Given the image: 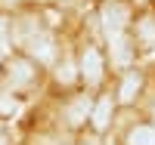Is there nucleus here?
Returning a JSON list of instances; mask_svg holds the SVG:
<instances>
[{
  "label": "nucleus",
  "instance_id": "obj_1",
  "mask_svg": "<svg viewBox=\"0 0 155 145\" xmlns=\"http://www.w3.org/2000/svg\"><path fill=\"white\" fill-rule=\"evenodd\" d=\"M34 80H37L34 59H28V56H9L3 62V84H6V90L19 93V90L34 87Z\"/></svg>",
  "mask_w": 155,
  "mask_h": 145
},
{
  "label": "nucleus",
  "instance_id": "obj_2",
  "mask_svg": "<svg viewBox=\"0 0 155 145\" xmlns=\"http://www.w3.org/2000/svg\"><path fill=\"white\" fill-rule=\"evenodd\" d=\"M22 46H25V56L34 59L37 65H50V62H56V40H53V34H50L47 28H41L34 37H28Z\"/></svg>",
  "mask_w": 155,
  "mask_h": 145
},
{
  "label": "nucleus",
  "instance_id": "obj_3",
  "mask_svg": "<svg viewBox=\"0 0 155 145\" xmlns=\"http://www.w3.org/2000/svg\"><path fill=\"white\" fill-rule=\"evenodd\" d=\"M99 22H102L106 37H112V34H124L127 22H130V9H127V3L109 0V3H102V9H99Z\"/></svg>",
  "mask_w": 155,
  "mask_h": 145
},
{
  "label": "nucleus",
  "instance_id": "obj_4",
  "mask_svg": "<svg viewBox=\"0 0 155 145\" xmlns=\"http://www.w3.org/2000/svg\"><path fill=\"white\" fill-rule=\"evenodd\" d=\"M78 68H81V77H84L90 87H96V84L102 80V74H106V62H102V52H99L96 46H84Z\"/></svg>",
  "mask_w": 155,
  "mask_h": 145
},
{
  "label": "nucleus",
  "instance_id": "obj_5",
  "mask_svg": "<svg viewBox=\"0 0 155 145\" xmlns=\"http://www.w3.org/2000/svg\"><path fill=\"white\" fill-rule=\"evenodd\" d=\"M90 111H93V99H90V96H74L65 105V121L71 127H81L87 117H90Z\"/></svg>",
  "mask_w": 155,
  "mask_h": 145
},
{
  "label": "nucleus",
  "instance_id": "obj_6",
  "mask_svg": "<svg viewBox=\"0 0 155 145\" xmlns=\"http://www.w3.org/2000/svg\"><path fill=\"white\" fill-rule=\"evenodd\" d=\"M112 111H115V99H112V96H99V102L93 105V111H90V124H93L96 133H102V130L109 127Z\"/></svg>",
  "mask_w": 155,
  "mask_h": 145
},
{
  "label": "nucleus",
  "instance_id": "obj_7",
  "mask_svg": "<svg viewBox=\"0 0 155 145\" xmlns=\"http://www.w3.org/2000/svg\"><path fill=\"white\" fill-rule=\"evenodd\" d=\"M109 46H112V62H115V65H130V59H134V43L127 40L124 34H112V37H109Z\"/></svg>",
  "mask_w": 155,
  "mask_h": 145
},
{
  "label": "nucleus",
  "instance_id": "obj_8",
  "mask_svg": "<svg viewBox=\"0 0 155 145\" xmlns=\"http://www.w3.org/2000/svg\"><path fill=\"white\" fill-rule=\"evenodd\" d=\"M140 87H143V77H140L137 71H130V74H127L124 80H121L118 99H121V102H134V99H137V93H140Z\"/></svg>",
  "mask_w": 155,
  "mask_h": 145
},
{
  "label": "nucleus",
  "instance_id": "obj_9",
  "mask_svg": "<svg viewBox=\"0 0 155 145\" xmlns=\"http://www.w3.org/2000/svg\"><path fill=\"white\" fill-rule=\"evenodd\" d=\"M137 43L155 46V16H143L137 22Z\"/></svg>",
  "mask_w": 155,
  "mask_h": 145
},
{
  "label": "nucleus",
  "instance_id": "obj_10",
  "mask_svg": "<svg viewBox=\"0 0 155 145\" xmlns=\"http://www.w3.org/2000/svg\"><path fill=\"white\" fill-rule=\"evenodd\" d=\"M127 145H155V127L140 124L127 133Z\"/></svg>",
  "mask_w": 155,
  "mask_h": 145
},
{
  "label": "nucleus",
  "instance_id": "obj_11",
  "mask_svg": "<svg viewBox=\"0 0 155 145\" xmlns=\"http://www.w3.org/2000/svg\"><path fill=\"white\" fill-rule=\"evenodd\" d=\"M19 99L12 96V90L6 87H0V117H12V114H19Z\"/></svg>",
  "mask_w": 155,
  "mask_h": 145
},
{
  "label": "nucleus",
  "instance_id": "obj_12",
  "mask_svg": "<svg viewBox=\"0 0 155 145\" xmlns=\"http://www.w3.org/2000/svg\"><path fill=\"white\" fill-rule=\"evenodd\" d=\"M12 46V22L0 12V56H6Z\"/></svg>",
  "mask_w": 155,
  "mask_h": 145
},
{
  "label": "nucleus",
  "instance_id": "obj_13",
  "mask_svg": "<svg viewBox=\"0 0 155 145\" xmlns=\"http://www.w3.org/2000/svg\"><path fill=\"white\" fill-rule=\"evenodd\" d=\"M74 71H81V68H78V65H74L71 59H65V62H62V65H59V68H56V80H59L62 87H65V84H71V80H74V77H78Z\"/></svg>",
  "mask_w": 155,
  "mask_h": 145
},
{
  "label": "nucleus",
  "instance_id": "obj_14",
  "mask_svg": "<svg viewBox=\"0 0 155 145\" xmlns=\"http://www.w3.org/2000/svg\"><path fill=\"white\" fill-rule=\"evenodd\" d=\"M0 145H9V139H6V130H3V124H0Z\"/></svg>",
  "mask_w": 155,
  "mask_h": 145
},
{
  "label": "nucleus",
  "instance_id": "obj_15",
  "mask_svg": "<svg viewBox=\"0 0 155 145\" xmlns=\"http://www.w3.org/2000/svg\"><path fill=\"white\" fill-rule=\"evenodd\" d=\"M0 3H19V0H0Z\"/></svg>",
  "mask_w": 155,
  "mask_h": 145
},
{
  "label": "nucleus",
  "instance_id": "obj_16",
  "mask_svg": "<svg viewBox=\"0 0 155 145\" xmlns=\"http://www.w3.org/2000/svg\"><path fill=\"white\" fill-rule=\"evenodd\" d=\"M152 114H155V105H152Z\"/></svg>",
  "mask_w": 155,
  "mask_h": 145
}]
</instances>
